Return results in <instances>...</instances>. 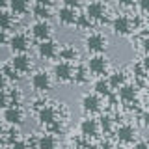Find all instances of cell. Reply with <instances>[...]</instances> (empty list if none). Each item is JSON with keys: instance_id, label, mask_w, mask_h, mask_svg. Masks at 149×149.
I'll list each match as a JSON object with an SVG mask.
<instances>
[{"instance_id": "cell-15", "label": "cell", "mask_w": 149, "mask_h": 149, "mask_svg": "<svg viewBox=\"0 0 149 149\" xmlns=\"http://www.w3.org/2000/svg\"><path fill=\"white\" fill-rule=\"evenodd\" d=\"M58 19H60V22L65 26H73V24H77V11H74V8H67V6H63V8H60L58 9Z\"/></svg>"}, {"instance_id": "cell-9", "label": "cell", "mask_w": 149, "mask_h": 149, "mask_svg": "<svg viewBox=\"0 0 149 149\" xmlns=\"http://www.w3.org/2000/svg\"><path fill=\"white\" fill-rule=\"evenodd\" d=\"M11 67L15 69L17 73H28V71H30V67H32V60H30V56L24 54V52L15 54V56L11 58Z\"/></svg>"}, {"instance_id": "cell-10", "label": "cell", "mask_w": 149, "mask_h": 149, "mask_svg": "<svg viewBox=\"0 0 149 149\" xmlns=\"http://www.w3.org/2000/svg\"><path fill=\"white\" fill-rule=\"evenodd\" d=\"M130 19L127 15H118L112 21V30H114V34H118V36H127L129 32H130Z\"/></svg>"}, {"instance_id": "cell-35", "label": "cell", "mask_w": 149, "mask_h": 149, "mask_svg": "<svg viewBox=\"0 0 149 149\" xmlns=\"http://www.w3.org/2000/svg\"><path fill=\"white\" fill-rule=\"evenodd\" d=\"M118 4H119V6L129 8V6H132V4H134V0H118Z\"/></svg>"}, {"instance_id": "cell-23", "label": "cell", "mask_w": 149, "mask_h": 149, "mask_svg": "<svg viewBox=\"0 0 149 149\" xmlns=\"http://www.w3.org/2000/svg\"><path fill=\"white\" fill-rule=\"evenodd\" d=\"M108 84H110V88H114V90H119L123 84H127V82H125V73L114 71V73L108 77Z\"/></svg>"}, {"instance_id": "cell-19", "label": "cell", "mask_w": 149, "mask_h": 149, "mask_svg": "<svg viewBox=\"0 0 149 149\" xmlns=\"http://www.w3.org/2000/svg\"><path fill=\"white\" fill-rule=\"evenodd\" d=\"M56 147H58V142H56L54 134L47 132L37 138V149H56Z\"/></svg>"}, {"instance_id": "cell-16", "label": "cell", "mask_w": 149, "mask_h": 149, "mask_svg": "<svg viewBox=\"0 0 149 149\" xmlns=\"http://www.w3.org/2000/svg\"><path fill=\"white\" fill-rule=\"evenodd\" d=\"M99 121L93 119V118H86L80 121V134L82 136H97L99 132Z\"/></svg>"}, {"instance_id": "cell-17", "label": "cell", "mask_w": 149, "mask_h": 149, "mask_svg": "<svg viewBox=\"0 0 149 149\" xmlns=\"http://www.w3.org/2000/svg\"><path fill=\"white\" fill-rule=\"evenodd\" d=\"M118 97L123 102H132L136 99V88L132 84H123V86L118 90Z\"/></svg>"}, {"instance_id": "cell-37", "label": "cell", "mask_w": 149, "mask_h": 149, "mask_svg": "<svg viewBox=\"0 0 149 149\" xmlns=\"http://www.w3.org/2000/svg\"><path fill=\"white\" fill-rule=\"evenodd\" d=\"M142 47H143V50H146V54H149V37H146V39L142 41Z\"/></svg>"}, {"instance_id": "cell-32", "label": "cell", "mask_w": 149, "mask_h": 149, "mask_svg": "<svg viewBox=\"0 0 149 149\" xmlns=\"http://www.w3.org/2000/svg\"><path fill=\"white\" fill-rule=\"evenodd\" d=\"M82 4V0H63V6L67 8H78Z\"/></svg>"}, {"instance_id": "cell-33", "label": "cell", "mask_w": 149, "mask_h": 149, "mask_svg": "<svg viewBox=\"0 0 149 149\" xmlns=\"http://www.w3.org/2000/svg\"><path fill=\"white\" fill-rule=\"evenodd\" d=\"M8 41H9V37L6 34V30H0V47H2V45H8Z\"/></svg>"}, {"instance_id": "cell-34", "label": "cell", "mask_w": 149, "mask_h": 149, "mask_svg": "<svg viewBox=\"0 0 149 149\" xmlns=\"http://www.w3.org/2000/svg\"><path fill=\"white\" fill-rule=\"evenodd\" d=\"M132 149H149V143L147 142H143V140H140V142L134 143V147Z\"/></svg>"}, {"instance_id": "cell-13", "label": "cell", "mask_w": 149, "mask_h": 149, "mask_svg": "<svg viewBox=\"0 0 149 149\" xmlns=\"http://www.w3.org/2000/svg\"><path fill=\"white\" fill-rule=\"evenodd\" d=\"M116 134H118L119 142L129 143V142H134V138H136V129H134L130 123H123V125H119V127L116 129Z\"/></svg>"}, {"instance_id": "cell-2", "label": "cell", "mask_w": 149, "mask_h": 149, "mask_svg": "<svg viewBox=\"0 0 149 149\" xmlns=\"http://www.w3.org/2000/svg\"><path fill=\"white\" fill-rule=\"evenodd\" d=\"M86 49L90 50V52H95V54H101L102 50L106 49V37L101 34V32H91V34L86 36Z\"/></svg>"}, {"instance_id": "cell-30", "label": "cell", "mask_w": 149, "mask_h": 149, "mask_svg": "<svg viewBox=\"0 0 149 149\" xmlns=\"http://www.w3.org/2000/svg\"><path fill=\"white\" fill-rule=\"evenodd\" d=\"M9 149H28L26 142H22V140H17V142L9 143Z\"/></svg>"}, {"instance_id": "cell-45", "label": "cell", "mask_w": 149, "mask_h": 149, "mask_svg": "<svg viewBox=\"0 0 149 149\" xmlns=\"http://www.w3.org/2000/svg\"><path fill=\"white\" fill-rule=\"evenodd\" d=\"M147 97H149V86H147Z\"/></svg>"}, {"instance_id": "cell-7", "label": "cell", "mask_w": 149, "mask_h": 149, "mask_svg": "<svg viewBox=\"0 0 149 149\" xmlns=\"http://www.w3.org/2000/svg\"><path fill=\"white\" fill-rule=\"evenodd\" d=\"M30 32H32V36H34L36 39L47 41L50 37V24H49V21H36L34 24L30 26Z\"/></svg>"}, {"instance_id": "cell-36", "label": "cell", "mask_w": 149, "mask_h": 149, "mask_svg": "<svg viewBox=\"0 0 149 149\" xmlns=\"http://www.w3.org/2000/svg\"><path fill=\"white\" fill-rule=\"evenodd\" d=\"M142 67L146 69V71H149V54H146V58L142 60Z\"/></svg>"}, {"instance_id": "cell-22", "label": "cell", "mask_w": 149, "mask_h": 149, "mask_svg": "<svg viewBox=\"0 0 149 149\" xmlns=\"http://www.w3.org/2000/svg\"><path fill=\"white\" fill-rule=\"evenodd\" d=\"M28 0H9V9L15 15H24L28 11Z\"/></svg>"}, {"instance_id": "cell-27", "label": "cell", "mask_w": 149, "mask_h": 149, "mask_svg": "<svg viewBox=\"0 0 149 149\" xmlns=\"http://www.w3.org/2000/svg\"><path fill=\"white\" fill-rule=\"evenodd\" d=\"M77 24L80 26V28H88V26H91V19L84 13V15H78V19H77Z\"/></svg>"}, {"instance_id": "cell-21", "label": "cell", "mask_w": 149, "mask_h": 149, "mask_svg": "<svg viewBox=\"0 0 149 149\" xmlns=\"http://www.w3.org/2000/svg\"><path fill=\"white\" fill-rule=\"evenodd\" d=\"M88 74H90V69H88V65H77L74 67V74H73V80L77 84H86L88 82Z\"/></svg>"}, {"instance_id": "cell-6", "label": "cell", "mask_w": 149, "mask_h": 149, "mask_svg": "<svg viewBox=\"0 0 149 149\" xmlns=\"http://www.w3.org/2000/svg\"><path fill=\"white\" fill-rule=\"evenodd\" d=\"M88 69H90V73H93V74H102L108 69V60H106V56H102V54L91 56V58L88 60Z\"/></svg>"}, {"instance_id": "cell-41", "label": "cell", "mask_w": 149, "mask_h": 149, "mask_svg": "<svg viewBox=\"0 0 149 149\" xmlns=\"http://www.w3.org/2000/svg\"><path fill=\"white\" fill-rule=\"evenodd\" d=\"M99 149H112V143H110V142H102Z\"/></svg>"}, {"instance_id": "cell-14", "label": "cell", "mask_w": 149, "mask_h": 149, "mask_svg": "<svg viewBox=\"0 0 149 149\" xmlns=\"http://www.w3.org/2000/svg\"><path fill=\"white\" fill-rule=\"evenodd\" d=\"M101 106V99L97 93H86V95L82 97V110L88 112V114H93V112H97Z\"/></svg>"}, {"instance_id": "cell-1", "label": "cell", "mask_w": 149, "mask_h": 149, "mask_svg": "<svg viewBox=\"0 0 149 149\" xmlns=\"http://www.w3.org/2000/svg\"><path fill=\"white\" fill-rule=\"evenodd\" d=\"M73 74H74V67L69 62H56L54 67H52V77L56 78L58 82H69L73 80Z\"/></svg>"}, {"instance_id": "cell-11", "label": "cell", "mask_w": 149, "mask_h": 149, "mask_svg": "<svg viewBox=\"0 0 149 149\" xmlns=\"http://www.w3.org/2000/svg\"><path fill=\"white\" fill-rule=\"evenodd\" d=\"M104 11H106V6L101 2V0H91L90 4L86 6V15L91 19H95V21H99V19L104 17Z\"/></svg>"}, {"instance_id": "cell-28", "label": "cell", "mask_w": 149, "mask_h": 149, "mask_svg": "<svg viewBox=\"0 0 149 149\" xmlns=\"http://www.w3.org/2000/svg\"><path fill=\"white\" fill-rule=\"evenodd\" d=\"M49 130H50V134H60V132L63 130V125L60 123V119H56L54 123L49 125Z\"/></svg>"}, {"instance_id": "cell-44", "label": "cell", "mask_w": 149, "mask_h": 149, "mask_svg": "<svg viewBox=\"0 0 149 149\" xmlns=\"http://www.w3.org/2000/svg\"><path fill=\"white\" fill-rule=\"evenodd\" d=\"M147 26H149V13H147Z\"/></svg>"}, {"instance_id": "cell-4", "label": "cell", "mask_w": 149, "mask_h": 149, "mask_svg": "<svg viewBox=\"0 0 149 149\" xmlns=\"http://www.w3.org/2000/svg\"><path fill=\"white\" fill-rule=\"evenodd\" d=\"M8 45H9V49H11L15 54H21V52H24V50L28 49L30 41H28L26 34H22V32H15L13 36H9Z\"/></svg>"}, {"instance_id": "cell-38", "label": "cell", "mask_w": 149, "mask_h": 149, "mask_svg": "<svg viewBox=\"0 0 149 149\" xmlns=\"http://www.w3.org/2000/svg\"><path fill=\"white\" fill-rule=\"evenodd\" d=\"M4 86H6V74L0 73V90H4Z\"/></svg>"}, {"instance_id": "cell-40", "label": "cell", "mask_w": 149, "mask_h": 149, "mask_svg": "<svg viewBox=\"0 0 149 149\" xmlns=\"http://www.w3.org/2000/svg\"><path fill=\"white\" fill-rule=\"evenodd\" d=\"M50 2L52 0H36V4H39V6H50Z\"/></svg>"}, {"instance_id": "cell-20", "label": "cell", "mask_w": 149, "mask_h": 149, "mask_svg": "<svg viewBox=\"0 0 149 149\" xmlns=\"http://www.w3.org/2000/svg\"><path fill=\"white\" fill-rule=\"evenodd\" d=\"M93 93H97V95H101V97H110V84L108 80H104V78H97L95 84H93Z\"/></svg>"}, {"instance_id": "cell-42", "label": "cell", "mask_w": 149, "mask_h": 149, "mask_svg": "<svg viewBox=\"0 0 149 149\" xmlns=\"http://www.w3.org/2000/svg\"><path fill=\"white\" fill-rule=\"evenodd\" d=\"M8 4H9V0H0V9H2V8H6Z\"/></svg>"}, {"instance_id": "cell-43", "label": "cell", "mask_w": 149, "mask_h": 149, "mask_svg": "<svg viewBox=\"0 0 149 149\" xmlns=\"http://www.w3.org/2000/svg\"><path fill=\"white\" fill-rule=\"evenodd\" d=\"M84 149H99V147H97V146H86Z\"/></svg>"}, {"instance_id": "cell-8", "label": "cell", "mask_w": 149, "mask_h": 149, "mask_svg": "<svg viewBox=\"0 0 149 149\" xmlns=\"http://www.w3.org/2000/svg\"><path fill=\"white\" fill-rule=\"evenodd\" d=\"M22 119H24V114H22V110L19 108V106L11 104L8 106V108H4V121L9 125H21Z\"/></svg>"}, {"instance_id": "cell-24", "label": "cell", "mask_w": 149, "mask_h": 149, "mask_svg": "<svg viewBox=\"0 0 149 149\" xmlns=\"http://www.w3.org/2000/svg\"><path fill=\"white\" fill-rule=\"evenodd\" d=\"M32 11H34V15L37 17V21H49V17H50L49 6H39V4H36V6L32 8Z\"/></svg>"}, {"instance_id": "cell-25", "label": "cell", "mask_w": 149, "mask_h": 149, "mask_svg": "<svg viewBox=\"0 0 149 149\" xmlns=\"http://www.w3.org/2000/svg\"><path fill=\"white\" fill-rule=\"evenodd\" d=\"M11 24H13L11 13L0 11V30H8V28H11Z\"/></svg>"}, {"instance_id": "cell-18", "label": "cell", "mask_w": 149, "mask_h": 149, "mask_svg": "<svg viewBox=\"0 0 149 149\" xmlns=\"http://www.w3.org/2000/svg\"><path fill=\"white\" fill-rule=\"evenodd\" d=\"M58 56H60V60L62 62H74V60L78 58V50L74 49V47H71V45H63L62 49L58 50Z\"/></svg>"}, {"instance_id": "cell-29", "label": "cell", "mask_w": 149, "mask_h": 149, "mask_svg": "<svg viewBox=\"0 0 149 149\" xmlns=\"http://www.w3.org/2000/svg\"><path fill=\"white\" fill-rule=\"evenodd\" d=\"M9 104V95L4 90H0V108H8Z\"/></svg>"}, {"instance_id": "cell-5", "label": "cell", "mask_w": 149, "mask_h": 149, "mask_svg": "<svg viewBox=\"0 0 149 149\" xmlns=\"http://www.w3.org/2000/svg\"><path fill=\"white\" fill-rule=\"evenodd\" d=\"M58 50H60L58 45H56V41H52V39L39 41V45H37V54L45 60H52L54 56H58Z\"/></svg>"}, {"instance_id": "cell-31", "label": "cell", "mask_w": 149, "mask_h": 149, "mask_svg": "<svg viewBox=\"0 0 149 149\" xmlns=\"http://www.w3.org/2000/svg\"><path fill=\"white\" fill-rule=\"evenodd\" d=\"M138 8L143 13H149V0H138Z\"/></svg>"}, {"instance_id": "cell-3", "label": "cell", "mask_w": 149, "mask_h": 149, "mask_svg": "<svg viewBox=\"0 0 149 149\" xmlns=\"http://www.w3.org/2000/svg\"><path fill=\"white\" fill-rule=\"evenodd\" d=\"M30 84H32V88L37 90V91H49L52 80H50V74L47 73V71H43V69H37V71L32 74Z\"/></svg>"}, {"instance_id": "cell-39", "label": "cell", "mask_w": 149, "mask_h": 149, "mask_svg": "<svg viewBox=\"0 0 149 149\" xmlns=\"http://www.w3.org/2000/svg\"><path fill=\"white\" fill-rule=\"evenodd\" d=\"M142 121H143V125H146V127H149V112H146V114L142 116Z\"/></svg>"}, {"instance_id": "cell-26", "label": "cell", "mask_w": 149, "mask_h": 149, "mask_svg": "<svg viewBox=\"0 0 149 149\" xmlns=\"http://www.w3.org/2000/svg\"><path fill=\"white\" fill-rule=\"evenodd\" d=\"M99 127L104 130V132H110L112 130V118L110 116H101L99 118Z\"/></svg>"}, {"instance_id": "cell-12", "label": "cell", "mask_w": 149, "mask_h": 149, "mask_svg": "<svg viewBox=\"0 0 149 149\" xmlns=\"http://www.w3.org/2000/svg\"><path fill=\"white\" fill-rule=\"evenodd\" d=\"M37 119H39V123H43V125L49 127L50 123H54V121L58 119V116H56V108H54V106H49V104L41 106V108L37 110Z\"/></svg>"}]
</instances>
